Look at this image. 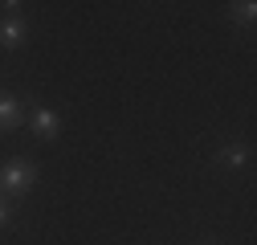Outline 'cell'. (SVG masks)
I'll use <instances>...</instances> for the list:
<instances>
[{"instance_id":"cell-2","label":"cell","mask_w":257,"mask_h":245,"mask_svg":"<svg viewBox=\"0 0 257 245\" xmlns=\"http://www.w3.org/2000/svg\"><path fill=\"white\" fill-rule=\"evenodd\" d=\"M29 122H33V135H37V139H57V127H61V118H57L49 106H37Z\"/></svg>"},{"instance_id":"cell-6","label":"cell","mask_w":257,"mask_h":245,"mask_svg":"<svg viewBox=\"0 0 257 245\" xmlns=\"http://www.w3.org/2000/svg\"><path fill=\"white\" fill-rule=\"evenodd\" d=\"M257 17V5H253V0H245V5H233L229 9V21H241V25H249Z\"/></svg>"},{"instance_id":"cell-4","label":"cell","mask_w":257,"mask_h":245,"mask_svg":"<svg viewBox=\"0 0 257 245\" xmlns=\"http://www.w3.org/2000/svg\"><path fill=\"white\" fill-rule=\"evenodd\" d=\"M216 164H220V168H233V172H241V168L249 164V147H241V143H224V147L216 151Z\"/></svg>"},{"instance_id":"cell-3","label":"cell","mask_w":257,"mask_h":245,"mask_svg":"<svg viewBox=\"0 0 257 245\" xmlns=\"http://www.w3.org/2000/svg\"><path fill=\"white\" fill-rule=\"evenodd\" d=\"M21 41H25V21L0 13V45H5V49H17Z\"/></svg>"},{"instance_id":"cell-7","label":"cell","mask_w":257,"mask_h":245,"mask_svg":"<svg viewBox=\"0 0 257 245\" xmlns=\"http://www.w3.org/2000/svg\"><path fill=\"white\" fill-rule=\"evenodd\" d=\"M13 225V204H5V196H0V229Z\"/></svg>"},{"instance_id":"cell-5","label":"cell","mask_w":257,"mask_h":245,"mask_svg":"<svg viewBox=\"0 0 257 245\" xmlns=\"http://www.w3.org/2000/svg\"><path fill=\"white\" fill-rule=\"evenodd\" d=\"M21 102L13 98V94H0V127H5V131H17L21 127Z\"/></svg>"},{"instance_id":"cell-1","label":"cell","mask_w":257,"mask_h":245,"mask_svg":"<svg viewBox=\"0 0 257 245\" xmlns=\"http://www.w3.org/2000/svg\"><path fill=\"white\" fill-rule=\"evenodd\" d=\"M33 180H37V168L29 160H5V164H0V192L21 196V192L33 188Z\"/></svg>"}]
</instances>
